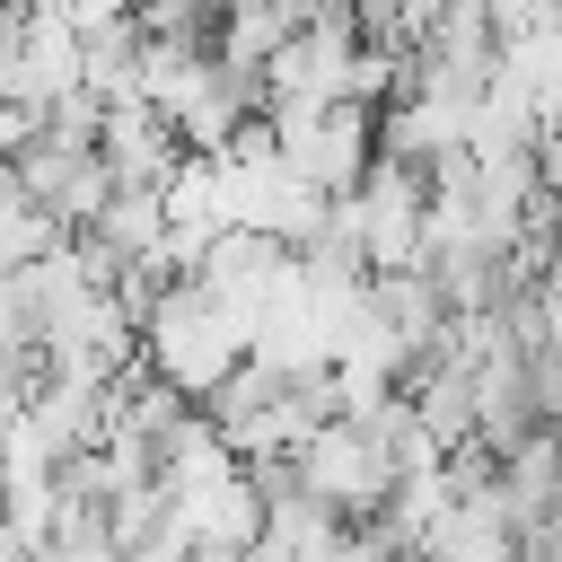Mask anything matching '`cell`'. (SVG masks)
I'll return each mask as SVG.
<instances>
[{
    "instance_id": "1",
    "label": "cell",
    "mask_w": 562,
    "mask_h": 562,
    "mask_svg": "<svg viewBox=\"0 0 562 562\" xmlns=\"http://www.w3.org/2000/svg\"><path fill=\"white\" fill-rule=\"evenodd\" d=\"M246 334H255V325L184 272V281H167V290L149 299V316H140V360H149L167 386H184V395L202 404V395L246 360Z\"/></svg>"
},
{
    "instance_id": "2",
    "label": "cell",
    "mask_w": 562,
    "mask_h": 562,
    "mask_svg": "<svg viewBox=\"0 0 562 562\" xmlns=\"http://www.w3.org/2000/svg\"><path fill=\"white\" fill-rule=\"evenodd\" d=\"M290 483L316 492L334 518H378L386 492H395V457L378 448V430H369L360 413H334V422H316V430L290 448Z\"/></svg>"
},
{
    "instance_id": "3",
    "label": "cell",
    "mask_w": 562,
    "mask_h": 562,
    "mask_svg": "<svg viewBox=\"0 0 562 562\" xmlns=\"http://www.w3.org/2000/svg\"><path fill=\"white\" fill-rule=\"evenodd\" d=\"M263 132H272V149H281L316 193H342V184L378 158V105H360V97H325V105H263Z\"/></svg>"
},
{
    "instance_id": "4",
    "label": "cell",
    "mask_w": 562,
    "mask_h": 562,
    "mask_svg": "<svg viewBox=\"0 0 562 562\" xmlns=\"http://www.w3.org/2000/svg\"><path fill=\"white\" fill-rule=\"evenodd\" d=\"M18 193L70 237V228H88L97 211H105V193H114V167L88 149V140H53V132H35L26 149H18Z\"/></svg>"
},
{
    "instance_id": "5",
    "label": "cell",
    "mask_w": 562,
    "mask_h": 562,
    "mask_svg": "<svg viewBox=\"0 0 562 562\" xmlns=\"http://www.w3.org/2000/svg\"><path fill=\"white\" fill-rule=\"evenodd\" d=\"M97 158L114 167V184H167L176 158H184V140H176V123H167L149 97H105V114H97Z\"/></svg>"
},
{
    "instance_id": "6",
    "label": "cell",
    "mask_w": 562,
    "mask_h": 562,
    "mask_svg": "<svg viewBox=\"0 0 562 562\" xmlns=\"http://www.w3.org/2000/svg\"><path fill=\"white\" fill-rule=\"evenodd\" d=\"M176 518H184V536H193L202 553H237V544L263 527V492H255V474H246V465H228L220 483L176 492Z\"/></svg>"
},
{
    "instance_id": "7",
    "label": "cell",
    "mask_w": 562,
    "mask_h": 562,
    "mask_svg": "<svg viewBox=\"0 0 562 562\" xmlns=\"http://www.w3.org/2000/svg\"><path fill=\"white\" fill-rule=\"evenodd\" d=\"M299 26H307V0H228L211 18V53L237 70H263L281 53V35H299Z\"/></svg>"
},
{
    "instance_id": "8",
    "label": "cell",
    "mask_w": 562,
    "mask_h": 562,
    "mask_svg": "<svg viewBox=\"0 0 562 562\" xmlns=\"http://www.w3.org/2000/svg\"><path fill=\"white\" fill-rule=\"evenodd\" d=\"M26 562H123V544L105 536V518H53Z\"/></svg>"
},
{
    "instance_id": "9",
    "label": "cell",
    "mask_w": 562,
    "mask_h": 562,
    "mask_svg": "<svg viewBox=\"0 0 562 562\" xmlns=\"http://www.w3.org/2000/svg\"><path fill=\"white\" fill-rule=\"evenodd\" d=\"M53 237H61V228H53V220H44L26 193H18V202H0V263H26V255H44Z\"/></svg>"
},
{
    "instance_id": "10",
    "label": "cell",
    "mask_w": 562,
    "mask_h": 562,
    "mask_svg": "<svg viewBox=\"0 0 562 562\" xmlns=\"http://www.w3.org/2000/svg\"><path fill=\"white\" fill-rule=\"evenodd\" d=\"M123 562H202V544H193V536H184V518L167 509L149 536H132V544H123Z\"/></svg>"
},
{
    "instance_id": "11",
    "label": "cell",
    "mask_w": 562,
    "mask_h": 562,
    "mask_svg": "<svg viewBox=\"0 0 562 562\" xmlns=\"http://www.w3.org/2000/svg\"><path fill=\"white\" fill-rule=\"evenodd\" d=\"M53 9H61V18H70L79 35H88V26H105V18H132L140 0H53Z\"/></svg>"
},
{
    "instance_id": "12",
    "label": "cell",
    "mask_w": 562,
    "mask_h": 562,
    "mask_svg": "<svg viewBox=\"0 0 562 562\" xmlns=\"http://www.w3.org/2000/svg\"><path fill=\"white\" fill-rule=\"evenodd\" d=\"M509 562H562V544H518Z\"/></svg>"
}]
</instances>
